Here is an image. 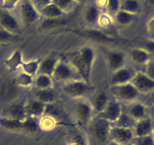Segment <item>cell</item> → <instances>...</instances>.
I'll return each instance as SVG.
<instances>
[{
    "mask_svg": "<svg viewBox=\"0 0 154 145\" xmlns=\"http://www.w3.org/2000/svg\"><path fill=\"white\" fill-rule=\"evenodd\" d=\"M135 138L132 128H123L111 125L109 133V140L116 145H126L132 143Z\"/></svg>",
    "mask_w": 154,
    "mask_h": 145,
    "instance_id": "ba28073f",
    "label": "cell"
},
{
    "mask_svg": "<svg viewBox=\"0 0 154 145\" xmlns=\"http://www.w3.org/2000/svg\"><path fill=\"white\" fill-rule=\"evenodd\" d=\"M47 104L37 98H34L26 102V111L27 116L40 119L45 116Z\"/></svg>",
    "mask_w": 154,
    "mask_h": 145,
    "instance_id": "2e32d148",
    "label": "cell"
},
{
    "mask_svg": "<svg viewBox=\"0 0 154 145\" xmlns=\"http://www.w3.org/2000/svg\"><path fill=\"white\" fill-rule=\"evenodd\" d=\"M132 145H154L153 134L141 137H135L132 142Z\"/></svg>",
    "mask_w": 154,
    "mask_h": 145,
    "instance_id": "e575fe53",
    "label": "cell"
},
{
    "mask_svg": "<svg viewBox=\"0 0 154 145\" xmlns=\"http://www.w3.org/2000/svg\"><path fill=\"white\" fill-rule=\"evenodd\" d=\"M131 82L141 95H147L154 91V79L142 70L137 71Z\"/></svg>",
    "mask_w": 154,
    "mask_h": 145,
    "instance_id": "9c48e42d",
    "label": "cell"
},
{
    "mask_svg": "<svg viewBox=\"0 0 154 145\" xmlns=\"http://www.w3.org/2000/svg\"><path fill=\"white\" fill-rule=\"evenodd\" d=\"M123 111V104L111 97L103 111L97 116L103 118L111 124H114L118 119Z\"/></svg>",
    "mask_w": 154,
    "mask_h": 145,
    "instance_id": "7c38bea8",
    "label": "cell"
},
{
    "mask_svg": "<svg viewBox=\"0 0 154 145\" xmlns=\"http://www.w3.org/2000/svg\"><path fill=\"white\" fill-rule=\"evenodd\" d=\"M96 59V49L91 45H84L72 53L67 60L75 68L81 79L91 82L92 72Z\"/></svg>",
    "mask_w": 154,
    "mask_h": 145,
    "instance_id": "6da1fadb",
    "label": "cell"
},
{
    "mask_svg": "<svg viewBox=\"0 0 154 145\" xmlns=\"http://www.w3.org/2000/svg\"><path fill=\"white\" fill-rule=\"evenodd\" d=\"M142 48H144V49L147 50L152 56L154 57V39H149L148 40L145 41V42L143 43Z\"/></svg>",
    "mask_w": 154,
    "mask_h": 145,
    "instance_id": "f35d334b",
    "label": "cell"
},
{
    "mask_svg": "<svg viewBox=\"0 0 154 145\" xmlns=\"http://www.w3.org/2000/svg\"><path fill=\"white\" fill-rule=\"evenodd\" d=\"M33 86L35 88V89L39 90L53 89L54 86V81L52 76L45 74H38L35 76Z\"/></svg>",
    "mask_w": 154,
    "mask_h": 145,
    "instance_id": "d4e9b609",
    "label": "cell"
},
{
    "mask_svg": "<svg viewBox=\"0 0 154 145\" xmlns=\"http://www.w3.org/2000/svg\"><path fill=\"white\" fill-rule=\"evenodd\" d=\"M147 2V5L150 6H153L154 7V0H144Z\"/></svg>",
    "mask_w": 154,
    "mask_h": 145,
    "instance_id": "ee69618b",
    "label": "cell"
},
{
    "mask_svg": "<svg viewBox=\"0 0 154 145\" xmlns=\"http://www.w3.org/2000/svg\"><path fill=\"white\" fill-rule=\"evenodd\" d=\"M153 134V138H154V129H153V134Z\"/></svg>",
    "mask_w": 154,
    "mask_h": 145,
    "instance_id": "bcb514c9",
    "label": "cell"
},
{
    "mask_svg": "<svg viewBox=\"0 0 154 145\" xmlns=\"http://www.w3.org/2000/svg\"><path fill=\"white\" fill-rule=\"evenodd\" d=\"M0 126L8 131H22V121L6 116H0Z\"/></svg>",
    "mask_w": 154,
    "mask_h": 145,
    "instance_id": "484cf974",
    "label": "cell"
},
{
    "mask_svg": "<svg viewBox=\"0 0 154 145\" xmlns=\"http://www.w3.org/2000/svg\"><path fill=\"white\" fill-rule=\"evenodd\" d=\"M144 96H145L146 98H144V101H141H141H142V102H144L146 105L150 106L154 104V91L152 92L151 93L148 94V95H144Z\"/></svg>",
    "mask_w": 154,
    "mask_h": 145,
    "instance_id": "b9f144b4",
    "label": "cell"
},
{
    "mask_svg": "<svg viewBox=\"0 0 154 145\" xmlns=\"http://www.w3.org/2000/svg\"><path fill=\"white\" fill-rule=\"evenodd\" d=\"M140 1H142V0H140Z\"/></svg>",
    "mask_w": 154,
    "mask_h": 145,
    "instance_id": "c3c4849f",
    "label": "cell"
},
{
    "mask_svg": "<svg viewBox=\"0 0 154 145\" xmlns=\"http://www.w3.org/2000/svg\"><path fill=\"white\" fill-rule=\"evenodd\" d=\"M3 116L23 121L27 116L26 102H16L9 105L4 110Z\"/></svg>",
    "mask_w": 154,
    "mask_h": 145,
    "instance_id": "d6986e66",
    "label": "cell"
},
{
    "mask_svg": "<svg viewBox=\"0 0 154 145\" xmlns=\"http://www.w3.org/2000/svg\"><path fill=\"white\" fill-rule=\"evenodd\" d=\"M23 54L20 50H15L10 56L5 60L6 67L11 72H18L20 70L21 66L24 62Z\"/></svg>",
    "mask_w": 154,
    "mask_h": 145,
    "instance_id": "7402d4cb",
    "label": "cell"
},
{
    "mask_svg": "<svg viewBox=\"0 0 154 145\" xmlns=\"http://www.w3.org/2000/svg\"><path fill=\"white\" fill-rule=\"evenodd\" d=\"M102 14V11L96 4V2L88 5L84 12V21L89 27H95L99 24V18Z\"/></svg>",
    "mask_w": 154,
    "mask_h": 145,
    "instance_id": "e0dca14e",
    "label": "cell"
},
{
    "mask_svg": "<svg viewBox=\"0 0 154 145\" xmlns=\"http://www.w3.org/2000/svg\"><path fill=\"white\" fill-rule=\"evenodd\" d=\"M52 3L56 5L66 14L72 12L78 4L75 0H52Z\"/></svg>",
    "mask_w": 154,
    "mask_h": 145,
    "instance_id": "d6a6232c",
    "label": "cell"
},
{
    "mask_svg": "<svg viewBox=\"0 0 154 145\" xmlns=\"http://www.w3.org/2000/svg\"><path fill=\"white\" fill-rule=\"evenodd\" d=\"M132 129L135 137L152 134L154 129V120L150 116L140 119L136 121Z\"/></svg>",
    "mask_w": 154,
    "mask_h": 145,
    "instance_id": "ac0fdd59",
    "label": "cell"
},
{
    "mask_svg": "<svg viewBox=\"0 0 154 145\" xmlns=\"http://www.w3.org/2000/svg\"><path fill=\"white\" fill-rule=\"evenodd\" d=\"M61 90L65 95L75 100L89 98L96 92V88L91 82L78 79L61 85Z\"/></svg>",
    "mask_w": 154,
    "mask_h": 145,
    "instance_id": "7a4b0ae2",
    "label": "cell"
},
{
    "mask_svg": "<svg viewBox=\"0 0 154 145\" xmlns=\"http://www.w3.org/2000/svg\"><path fill=\"white\" fill-rule=\"evenodd\" d=\"M142 4L140 0H121L120 10L138 15L141 11Z\"/></svg>",
    "mask_w": 154,
    "mask_h": 145,
    "instance_id": "4316f807",
    "label": "cell"
},
{
    "mask_svg": "<svg viewBox=\"0 0 154 145\" xmlns=\"http://www.w3.org/2000/svg\"><path fill=\"white\" fill-rule=\"evenodd\" d=\"M15 36L16 35L12 34L11 33L0 27V43H8L14 40Z\"/></svg>",
    "mask_w": 154,
    "mask_h": 145,
    "instance_id": "d590c367",
    "label": "cell"
},
{
    "mask_svg": "<svg viewBox=\"0 0 154 145\" xmlns=\"http://www.w3.org/2000/svg\"><path fill=\"white\" fill-rule=\"evenodd\" d=\"M39 13H40L41 17L50 20L58 19V18H61L66 15L64 12L62 11L56 5L52 2L40 9Z\"/></svg>",
    "mask_w": 154,
    "mask_h": 145,
    "instance_id": "603a6c76",
    "label": "cell"
},
{
    "mask_svg": "<svg viewBox=\"0 0 154 145\" xmlns=\"http://www.w3.org/2000/svg\"><path fill=\"white\" fill-rule=\"evenodd\" d=\"M35 77L23 71H20L15 77V83L17 85L22 88H29L33 86Z\"/></svg>",
    "mask_w": 154,
    "mask_h": 145,
    "instance_id": "4dcf8cb0",
    "label": "cell"
},
{
    "mask_svg": "<svg viewBox=\"0 0 154 145\" xmlns=\"http://www.w3.org/2000/svg\"><path fill=\"white\" fill-rule=\"evenodd\" d=\"M136 18V14H133L129 13V12H126L123 10H119L114 15L113 19L119 25L127 26L132 24Z\"/></svg>",
    "mask_w": 154,
    "mask_h": 145,
    "instance_id": "83f0119b",
    "label": "cell"
},
{
    "mask_svg": "<svg viewBox=\"0 0 154 145\" xmlns=\"http://www.w3.org/2000/svg\"><path fill=\"white\" fill-rule=\"evenodd\" d=\"M114 145H116V144H114ZM126 145H132V143H130V144H126Z\"/></svg>",
    "mask_w": 154,
    "mask_h": 145,
    "instance_id": "7dc6e473",
    "label": "cell"
},
{
    "mask_svg": "<svg viewBox=\"0 0 154 145\" xmlns=\"http://www.w3.org/2000/svg\"><path fill=\"white\" fill-rule=\"evenodd\" d=\"M147 32L150 39H154V17L150 18L147 24Z\"/></svg>",
    "mask_w": 154,
    "mask_h": 145,
    "instance_id": "60d3db41",
    "label": "cell"
},
{
    "mask_svg": "<svg viewBox=\"0 0 154 145\" xmlns=\"http://www.w3.org/2000/svg\"><path fill=\"white\" fill-rule=\"evenodd\" d=\"M121 0H107L105 11L108 14L114 17V15L120 9Z\"/></svg>",
    "mask_w": 154,
    "mask_h": 145,
    "instance_id": "836d02e7",
    "label": "cell"
},
{
    "mask_svg": "<svg viewBox=\"0 0 154 145\" xmlns=\"http://www.w3.org/2000/svg\"><path fill=\"white\" fill-rule=\"evenodd\" d=\"M40 128L39 119L31 116H26L22 121V131L29 134L36 133Z\"/></svg>",
    "mask_w": 154,
    "mask_h": 145,
    "instance_id": "f1b7e54d",
    "label": "cell"
},
{
    "mask_svg": "<svg viewBox=\"0 0 154 145\" xmlns=\"http://www.w3.org/2000/svg\"><path fill=\"white\" fill-rule=\"evenodd\" d=\"M137 71L138 70H136L134 67L128 66L127 65L117 70L113 71L111 72L112 73L110 76V85H122L131 82L136 74Z\"/></svg>",
    "mask_w": 154,
    "mask_h": 145,
    "instance_id": "8fae6325",
    "label": "cell"
},
{
    "mask_svg": "<svg viewBox=\"0 0 154 145\" xmlns=\"http://www.w3.org/2000/svg\"><path fill=\"white\" fill-rule=\"evenodd\" d=\"M144 72L147 74L148 76L154 79V57H152L148 63L144 66Z\"/></svg>",
    "mask_w": 154,
    "mask_h": 145,
    "instance_id": "74e56055",
    "label": "cell"
},
{
    "mask_svg": "<svg viewBox=\"0 0 154 145\" xmlns=\"http://www.w3.org/2000/svg\"><path fill=\"white\" fill-rule=\"evenodd\" d=\"M40 63L41 59H31L29 60H24L21 66L20 70L35 77L37 76L38 72Z\"/></svg>",
    "mask_w": 154,
    "mask_h": 145,
    "instance_id": "f546056e",
    "label": "cell"
},
{
    "mask_svg": "<svg viewBox=\"0 0 154 145\" xmlns=\"http://www.w3.org/2000/svg\"><path fill=\"white\" fill-rule=\"evenodd\" d=\"M129 56L132 63L138 66H145L149 60L153 57L142 47L132 48L129 51Z\"/></svg>",
    "mask_w": 154,
    "mask_h": 145,
    "instance_id": "ffe728a7",
    "label": "cell"
},
{
    "mask_svg": "<svg viewBox=\"0 0 154 145\" xmlns=\"http://www.w3.org/2000/svg\"><path fill=\"white\" fill-rule=\"evenodd\" d=\"M111 98L110 94L105 91H96L88 98L96 116L100 114L103 111Z\"/></svg>",
    "mask_w": 154,
    "mask_h": 145,
    "instance_id": "9a60e30c",
    "label": "cell"
},
{
    "mask_svg": "<svg viewBox=\"0 0 154 145\" xmlns=\"http://www.w3.org/2000/svg\"><path fill=\"white\" fill-rule=\"evenodd\" d=\"M59 60L60 58L57 55H48L45 58L41 59V63L39 65L38 72L37 75L45 74V75L52 76Z\"/></svg>",
    "mask_w": 154,
    "mask_h": 145,
    "instance_id": "44dd1931",
    "label": "cell"
},
{
    "mask_svg": "<svg viewBox=\"0 0 154 145\" xmlns=\"http://www.w3.org/2000/svg\"><path fill=\"white\" fill-rule=\"evenodd\" d=\"M148 107V114L150 117H151L152 119L154 120V104H152L150 106H147Z\"/></svg>",
    "mask_w": 154,
    "mask_h": 145,
    "instance_id": "7bdbcfd3",
    "label": "cell"
},
{
    "mask_svg": "<svg viewBox=\"0 0 154 145\" xmlns=\"http://www.w3.org/2000/svg\"><path fill=\"white\" fill-rule=\"evenodd\" d=\"M75 2H76L77 3H79V2H82L83 0H75Z\"/></svg>",
    "mask_w": 154,
    "mask_h": 145,
    "instance_id": "f6af8a7d",
    "label": "cell"
},
{
    "mask_svg": "<svg viewBox=\"0 0 154 145\" xmlns=\"http://www.w3.org/2000/svg\"><path fill=\"white\" fill-rule=\"evenodd\" d=\"M105 60L108 69L113 72L126 66L127 54L120 50H111L107 52Z\"/></svg>",
    "mask_w": 154,
    "mask_h": 145,
    "instance_id": "5bb4252c",
    "label": "cell"
},
{
    "mask_svg": "<svg viewBox=\"0 0 154 145\" xmlns=\"http://www.w3.org/2000/svg\"><path fill=\"white\" fill-rule=\"evenodd\" d=\"M112 124L99 116H95L88 127L91 137L99 144H105L109 140V133Z\"/></svg>",
    "mask_w": 154,
    "mask_h": 145,
    "instance_id": "277c9868",
    "label": "cell"
},
{
    "mask_svg": "<svg viewBox=\"0 0 154 145\" xmlns=\"http://www.w3.org/2000/svg\"><path fill=\"white\" fill-rule=\"evenodd\" d=\"M135 122H136V121L123 110L118 119L113 125L119 127H123V128H133V127L135 125Z\"/></svg>",
    "mask_w": 154,
    "mask_h": 145,
    "instance_id": "1f68e13d",
    "label": "cell"
},
{
    "mask_svg": "<svg viewBox=\"0 0 154 145\" xmlns=\"http://www.w3.org/2000/svg\"><path fill=\"white\" fill-rule=\"evenodd\" d=\"M52 78L54 82L60 83V85H63L74 80L81 79L72 64L67 60L61 58H60L56 66Z\"/></svg>",
    "mask_w": 154,
    "mask_h": 145,
    "instance_id": "52a82bcc",
    "label": "cell"
},
{
    "mask_svg": "<svg viewBox=\"0 0 154 145\" xmlns=\"http://www.w3.org/2000/svg\"><path fill=\"white\" fill-rule=\"evenodd\" d=\"M34 98H37L39 101H42L46 104H54L58 99V95L54 89H36Z\"/></svg>",
    "mask_w": 154,
    "mask_h": 145,
    "instance_id": "cb8c5ba5",
    "label": "cell"
},
{
    "mask_svg": "<svg viewBox=\"0 0 154 145\" xmlns=\"http://www.w3.org/2000/svg\"><path fill=\"white\" fill-rule=\"evenodd\" d=\"M123 110L135 121L148 117V107L141 100L123 104Z\"/></svg>",
    "mask_w": 154,
    "mask_h": 145,
    "instance_id": "4fadbf2b",
    "label": "cell"
},
{
    "mask_svg": "<svg viewBox=\"0 0 154 145\" xmlns=\"http://www.w3.org/2000/svg\"><path fill=\"white\" fill-rule=\"evenodd\" d=\"M30 1L32 2L35 7L38 11L42 9V8L45 7V6L51 4L52 2V0H30Z\"/></svg>",
    "mask_w": 154,
    "mask_h": 145,
    "instance_id": "ab89813d",
    "label": "cell"
},
{
    "mask_svg": "<svg viewBox=\"0 0 154 145\" xmlns=\"http://www.w3.org/2000/svg\"><path fill=\"white\" fill-rule=\"evenodd\" d=\"M109 92L111 97L123 104L140 100L141 96V94L135 89L132 82L110 85Z\"/></svg>",
    "mask_w": 154,
    "mask_h": 145,
    "instance_id": "8992f818",
    "label": "cell"
},
{
    "mask_svg": "<svg viewBox=\"0 0 154 145\" xmlns=\"http://www.w3.org/2000/svg\"><path fill=\"white\" fill-rule=\"evenodd\" d=\"M20 2V0H2V8L3 10L11 11L15 10Z\"/></svg>",
    "mask_w": 154,
    "mask_h": 145,
    "instance_id": "8d00e7d4",
    "label": "cell"
},
{
    "mask_svg": "<svg viewBox=\"0 0 154 145\" xmlns=\"http://www.w3.org/2000/svg\"><path fill=\"white\" fill-rule=\"evenodd\" d=\"M15 10H17L15 14L22 26L32 25L42 18L39 11L30 0H20Z\"/></svg>",
    "mask_w": 154,
    "mask_h": 145,
    "instance_id": "5b68a950",
    "label": "cell"
},
{
    "mask_svg": "<svg viewBox=\"0 0 154 145\" xmlns=\"http://www.w3.org/2000/svg\"><path fill=\"white\" fill-rule=\"evenodd\" d=\"M0 27L16 36L20 33L22 29V25L16 14L3 9L0 11Z\"/></svg>",
    "mask_w": 154,
    "mask_h": 145,
    "instance_id": "30bf717a",
    "label": "cell"
},
{
    "mask_svg": "<svg viewBox=\"0 0 154 145\" xmlns=\"http://www.w3.org/2000/svg\"><path fill=\"white\" fill-rule=\"evenodd\" d=\"M72 107L74 119L80 126H88L96 114L88 98L73 100Z\"/></svg>",
    "mask_w": 154,
    "mask_h": 145,
    "instance_id": "3957f363",
    "label": "cell"
}]
</instances>
